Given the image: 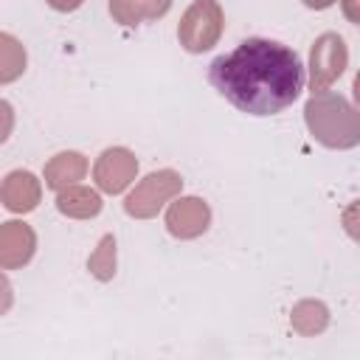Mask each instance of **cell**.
<instances>
[{
    "mask_svg": "<svg viewBox=\"0 0 360 360\" xmlns=\"http://www.w3.org/2000/svg\"><path fill=\"white\" fill-rule=\"evenodd\" d=\"M301 56L276 39L250 37L231 53L217 56L208 68L214 90L248 115H276L304 90Z\"/></svg>",
    "mask_w": 360,
    "mask_h": 360,
    "instance_id": "1",
    "label": "cell"
}]
</instances>
